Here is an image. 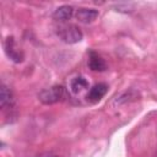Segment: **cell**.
<instances>
[{
	"label": "cell",
	"mask_w": 157,
	"mask_h": 157,
	"mask_svg": "<svg viewBox=\"0 0 157 157\" xmlns=\"http://www.w3.org/2000/svg\"><path fill=\"white\" fill-rule=\"evenodd\" d=\"M66 97L65 87L61 85H54L49 88H44L38 93V99L43 104H55L64 101Z\"/></svg>",
	"instance_id": "obj_1"
},
{
	"label": "cell",
	"mask_w": 157,
	"mask_h": 157,
	"mask_svg": "<svg viewBox=\"0 0 157 157\" xmlns=\"http://www.w3.org/2000/svg\"><path fill=\"white\" fill-rule=\"evenodd\" d=\"M56 34L59 36V38L64 43H67V44L78 43L83 37L82 31L76 25H71V23L70 25H63V26L58 27Z\"/></svg>",
	"instance_id": "obj_2"
},
{
	"label": "cell",
	"mask_w": 157,
	"mask_h": 157,
	"mask_svg": "<svg viewBox=\"0 0 157 157\" xmlns=\"http://www.w3.org/2000/svg\"><path fill=\"white\" fill-rule=\"evenodd\" d=\"M4 49L6 55L13 61V63H22L23 61V53L22 50L16 45V42L13 37H7L4 40Z\"/></svg>",
	"instance_id": "obj_3"
},
{
	"label": "cell",
	"mask_w": 157,
	"mask_h": 157,
	"mask_svg": "<svg viewBox=\"0 0 157 157\" xmlns=\"http://www.w3.org/2000/svg\"><path fill=\"white\" fill-rule=\"evenodd\" d=\"M107 91H108V86H107L105 83H103V82L96 83V85L92 86V87L90 88V91L87 92L86 99H87L90 103H97V102H99V101L104 97V94L107 93Z\"/></svg>",
	"instance_id": "obj_4"
},
{
	"label": "cell",
	"mask_w": 157,
	"mask_h": 157,
	"mask_svg": "<svg viewBox=\"0 0 157 157\" xmlns=\"http://www.w3.org/2000/svg\"><path fill=\"white\" fill-rule=\"evenodd\" d=\"M98 17V10L91 7H80L76 10V18L82 23H91Z\"/></svg>",
	"instance_id": "obj_5"
},
{
	"label": "cell",
	"mask_w": 157,
	"mask_h": 157,
	"mask_svg": "<svg viewBox=\"0 0 157 157\" xmlns=\"http://www.w3.org/2000/svg\"><path fill=\"white\" fill-rule=\"evenodd\" d=\"M88 67L92 71H98L102 72L107 69V64L104 61V59L102 56H99L97 53L94 52H90V56H88Z\"/></svg>",
	"instance_id": "obj_6"
},
{
	"label": "cell",
	"mask_w": 157,
	"mask_h": 157,
	"mask_svg": "<svg viewBox=\"0 0 157 157\" xmlns=\"http://www.w3.org/2000/svg\"><path fill=\"white\" fill-rule=\"evenodd\" d=\"M72 15H74V9H72V6H70V5H61V6H59V7L54 11L53 17H54V20H56V21L66 22V21H69V20L72 17Z\"/></svg>",
	"instance_id": "obj_7"
},
{
	"label": "cell",
	"mask_w": 157,
	"mask_h": 157,
	"mask_svg": "<svg viewBox=\"0 0 157 157\" xmlns=\"http://www.w3.org/2000/svg\"><path fill=\"white\" fill-rule=\"evenodd\" d=\"M88 87V81L83 76H76L70 82V90L72 93H80Z\"/></svg>",
	"instance_id": "obj_8"
},
{
	"label": "cell",
	"mask_w": 157,
	"mask_h": 157,
	"mask_svg": "<svg viewBox=\"0 0 157 157\" xmlns=\"http://www.w3.org/2000/svg\"><path fill=\"white\" fill-rule=\"evenodd\" d=\"M13 102L12 98V92L10 91V88L5 85H1V91H0V105L1 108H6L7 105L11 107Z\"/></svg>",
	"instance_id": "obj_9"
},
{
	"label": "cell",
	"mask_w": 157,
	"mask_h": 157,
	"mask_svg": "<svg viewBox=\"0 0 157 157\" xmlns=\"http://www.w3.org/2000/svg\"><path fill=\"white\" fill-rule=\"evenodd\" d=\"M34 157H59L58 155H55L54 152H43V153H39Z\"/></svg>",
	"instance_id": "obj_10"
}]
</instances>
